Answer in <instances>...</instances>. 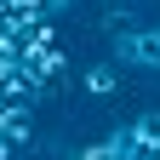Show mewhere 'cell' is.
I'll return each mask as SVG.
<instances>
[{"mask_svg":"<svg viewBox=\"0 0 160 160\" xmlns=\"http://www.w3.org/2000/svg\"><path fill=\"white\" fill-rule=\"evenodd\" d=\"M80 86H86V97L109 103V97H120V69H114V63H92L86 74H80Z\"/></svg>","mask_w":160,"mask_h":160,"instance_id":"obj_2","label":"cell"},{"mask_svg":"<svg viewBox=\"0 0 160 160\" xmlns=\"http://www.w3.org/2000/svg\"><path fill=\"white\" fill-rule=\"evenodd\" d=\"M143 69H149V74H160V23H149V29H143Z\"/></svg>","mask_w":160,"mask_h":160,"instance_id":"obj_3","label":"cell"},{"mask_svg":"<svg viewBox=\"0 0 160 160\" xmlns=\"http://www.w3.org/2000/svg\"><path fill=\"white\" fill-rule=\"evenodd\" d=\"M0 137H6L12 149L34 143V103H12V109H0Z\"/></svg>","mask_w":160,"mask_h":160,"instance_id":"obj_1","label":"cell"}]
</instances>
